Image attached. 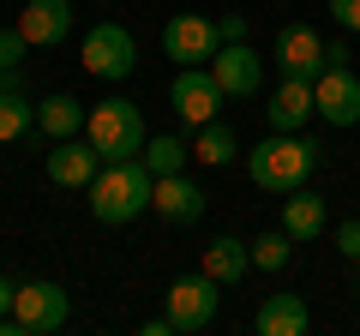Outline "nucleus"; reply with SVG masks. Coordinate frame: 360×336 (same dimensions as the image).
<instances>
[{
    "label": "nucleus",
    "instance_id": "obj_1",
    "mask_svg": "<svg viewBox=\"0 0 360 336\" xmlns=\"http://www.w3.org/2000/svg\"><path fill=\"white\" fill-rule=\"evenodd\" d=\"M90 193V217L108 222V228H120V222L144 217L156 198V174L144 168V156H120V162H103L96 168V181L84 186Z\"/></svg>",
    "mask_w": 360,
    "mask_h": 336
},
{
    "label": "nucleus",
    "instance_id": "obj_2",
    "mask_svg": "<svg viewBox=\"0 0 360 336\" xmlns=\"http://www.w3.org/2000/svg\"><path fill=\"white\" fill-rule=\"evenodd\" d=\"M312 168H319V144H312L307 132H270V138H258L252 150H246L252 186L258 193H276V198H288L295 186H307Z\"/></svg>",
    "mask_w": 360,
    "mask_h": 336
},
{
    "label": "nucleus",
    "instance_id": "obj_3",
    "mask_svg": "<svg viewBox=\"0 0 360 336\" xmlns=\"http://www.w3.org/2000/svg\"><path fill=\"white\" fill-rule=\"evenodd\" d=\"M84 138L103 150V162H120V156H139L144 150V108L139 103H127V96H108V103H96L90 108V120H84Z\"/></svg>",
    "mask_w": 360,
    "mask_h": 336
},
{
    "label": "nucleus",
    "instance_id": "obj_4",
    "mask_svg": "<svg viewBox=\"0 0 360 336\" xmlns=\"http://www.w3.org/2000/svg\"><path fill=\"white\" fill-rule=\"evenodd\" d=\"M66 312H72V300L60 283H25L13 295V312L0 318V336H54L66 324Z\"/></svg>",
    "mask_w": 360,
    "mask_h": 336
},
{
    "label": "nucleus",
    "instance_id": "obj_5",
    "mask_svg": "<svg viewBox=\"0 0 360 336\" xmlns=\"http://www.w3.org/2000/svg\"><path fill=\"white\" fill-rule=\"evenodd\" d=\"M162 306H168V318H174L180 336H198L210 318H217V306H222V283L205 276V271H193V276H180V283H168Z\"/></svg>",
    "mask_w": 360,
    "mask_h": 336
},
{
    "label": "nucleus",
    "instance_id": "obj_6",
    "mask_svg": "<svg viewBox=\"0 0 360 336\" xmlns=\"http://www.w3.org/2000/svg\"><path fill=\"white\" fill-rule=\"evenodd\" d=\"M78 60H84L90 78L120 84V78H132V66H139V42H132L127 25H108V18H103V25L84 37V54H78Z\"/></svg>",
    "mask_w": 360,
    "mask_h": 336
},
{
    "label": "nucleus",
    "instance_id": "obj_7",
    "mask_svg": "<svg viewBox=\"0 0 360 336\" xmlns=\"http://www.w3.org/2000/svg\"><path fill=\"white\" fill-rule=\"evenodd\" d=\"M217 49H222V30H217V18H205V13H174L162 25V54L174 66H210Z\"/></svg>",
    "mask_w": 360,
    "mask_h": 336
},
{
    "label": "nucleus",
    "instance_id": "obj_8",
    "mask_svg": "<svg viewBox=\"0 0 360 336\" xmlns=\"http://www.w3.org/2000/svg\"><path fill=\"white\" fill-rule=\"evenodd\" d=\"M168 103H174V115L186 120V127H205V120H217L222 115V84H217V72L210 66H180V78L168 84Z\"/></svg>",
    "mask_w": 360,
    "mask_h": 336
},
{
    "label": "nucleus",
    "instance_id": "obj_9",
    "mask_svg": "<svg viewBox=\"0 0 360 336\" xmlns=\"http://www.w3.org/2000/svg\"><path fill=\"white\" fill-rule=\"evenodd\" d=\"M210 72H217V84H222L229 103H252L258 84H264V60L252 54V42H222L217 60H210Z\"/></svg>",
    "mask_w": 360,
    "mask_h": 336
},
{
    "label": "nucleus",
    "instance_id": "obj_10",
    "mask_svg": "<svg viewBox=\"0 0 360 336\" xmlns=\"http://www.w3.org/2000/svg\"><path fill=\"white\" fill-rule=\"evenodd\" d=\"M312 103H319V115L330 127H360V78H354V66H324L312 78Z\"/></svg>",
    "mask_w": 360,
    "mask_h": 336
},
{
    "label": "nucleus",
    "instance_id": "obj_11",
    "mask_svg": "<svg viewBox=\"0 0 360 336\" xmlns=\"http://www.w3.org/2000/svg\"><path fill=\"white\" fill-rule=\"evenodd\" d=\"M18 37L30 49H60L72 37V0H25L18 6Z\"/></svg>",
    "mask_w": 360,
    "mask_h": 336
},
{
    "label": "nucleus",
    "instance_id": "obj_12",
    "mask_svg": "<svg viewBox=\"0 0 360 336\" xmlns=\"http://www.w3.org/2000/svg\"><path fill=\"white\" fill-rule=\"evenodd\" d=\"M150 205H156V217H162V222L186 228V222H198V217H205V205H210V198H205V186H198V181H186V168H180V174H156V198H150Z\"/></svg>",
    "mask_w": 360,
    "mask_h": 336
},
{
    "label": "nucleus",
    "instance_id": "obj_13",
    "mask_svg": "<svg viewBox=\"0 0 360 336\" xmlns=\"http://www.w3.org/2000/svg\"><path fill=\"white\" fill-rule=\"evenodd\" d=\"M276 72L283 78H319L324 72V42L312 25H283V37H276Z\"/></svg>",
    "mask_w": 360,
    "mask_h": 336
},
{
    "label": "nucleus",
    "instance_id": "obj_14",
    "mask_svg": "<svg viewBox=\"0 0 360 336\" xmlns=\"http://www.w3.org/2000/svg\"><path fill=\"white\" fill-rule=\"evenodd\" d=\"M96 168H103V150L90 138H60L49 150V181L54 186H78V193H84V186L96 181Z\"/></svg>",
    "mask_w": 360,
    "mask_h": 336
},
{
    "label": "nucleus",
    "instance_id": "obj_15",
    "mask_svg": "<svg viewBox=\"0 0 360 336\" xmlns=\"http://www.w3.org/2000/svg\"><path fill=\"white\" fill-rule=\"evenodd\" d=\"M307 324H312V306L300 295H288V288L264 295V300H258V312H252V330L258 336H307Z\"/></svg>",
    "mask_w": 360,
    "mask_h": 336
},
{
    "label": "nucleus",
    "instance_id": "obj_16",
    "mask_svg": "<svg viewBox=\"0 0 360 336\" xmlns=\"http://www.w3.org/2000/svg\"><path fill=\"white\" fill-rule=\"evenodd\" d=\"M312 115H319V103H312V78H283V84H276V96L264 103L270 132H300Z\"/></svg>",
    "mask_w": 360,
    "mask_h": 336
},
{
    "label": "nucleus",
    "instance_id": "obj_17",
    "mask_svg": "<svg viewBox=\"0 0 360 336\" xmlns=\"http://www.w3.org/2000/svg\"><path fill=\"white\" fill-rule=\"evenodd\" d=\"M84 120H90V108L78 103V96H66V91H54L49 103H37V132H42L49 144L78 138V132H84Z\"/></svg>",
    "mask_w": 360,
    "mask_h": 336
},
{
    "label": "nucleus",
    "instance_id": "obj_18",
    "mask_svg": "<svg viewBox=\"0 0 360 336\" xmlns=\"http://www.w3.org/2000/svg\"><path fill=\"white\" fill-rule=\"evenodd\" d=\"M246 271H252V246L234 240V234H217V240L205 246V276H217L222 288L246 283Z\"/></svg>",
    "mask_w": 360,
    "mask_h": 336
},
{
    "label": "nucleus",
    "instance_id": "obj_19",
    "mask_svg": "<svg viewBox=\"0 0 360 336\" xmlns=\"http://www.w3.org/2000/svg\"><path fill=\"white\" fill-rule=\"evenodd\" d=\"M283 228L295 234L300 246L319 240V234H324V198H319V193H307V186H295V193L283 198Z\"/></svg>",
    "mask_w": 360,
    "mask_h": 336
},
{
    "label": "nucleus",
    "instance_id": "obj_20",
    "mask_svg": "<svg viewBox=\"0 0 360 336\" xmlns=\"http://www.w3.org/2000/svg\"><path fill=\"white\" fill-rule=\"evenodd\" d=\"M193 132H198V138H193V156H198L205 168H222V162L240 156V138H234L222 120H205V127H193Z\"/></svg>",
    "mask_w": 360,
    "mask_h": 336
},
{
    "label": "nucleus",
    "instance_id": "obj_21",
    "mask_svg": "<svg viewBox=\"0 0 360 336\" xmlns=\"http://www.w3.org/2000/svg\"><path fill=\"white\" fill-rule=\"evenodd\" d=\"M25 132H37V103H25L18 84H6V91H0V144L25 138Z\"/></svg>",
    "mask_w": 360,
    "mask_h": 336
},
{
    "label": "nucleus",
    "instance_id": "obj_22",
    "mask_svg": "<svg viewBox=\"0 0 360 336\" xmlns=\"http://www.w3.org/2000/svg\"><path fill=\"white\" fill-rule=\"evenodd\" d=\"M144 168H150V174H180V168H186V156H193V144L186 138H174V132H156V138H144Z\"/></svg>",
    "mask_w": 360,
    "mask_h": 336
},
{
    "label": "nucleus",
    "instance_id": "obj_23",
    "mask_svg": "<svg viewBox=\"0 0 360 336\" xmlns=\"http://www.w3.org/2000/svg\"><path fill=\"white\" fill-rule=\"evenodd\" d=\"M295 234L288 228H264L252 234V271H288V259H295Z\"/></svg>",
    "mask_w": 360,
    "mask_h": 336
},
{
    "label": "nucleus",
    "instance_id": "obj_24",
    "mask_svg": "<svg viewBox=\"0 0 360 336\" xmlns=\"http://www.w3.org/2000/svg\"><path fill=\"white\" fill-rule=\"evenodd\" d=\"M25 49H30V42L18 37V25H13V30H0V72H18V60H25Z\"/></svg>",
    "mask_w": 360,
    "mask_h": 336
},
{
    "label": "nucleus",
    "instance_id": "obj_25",
    "mask_svg": "<svg viewBox=\"0 0 360 336\" xmlns=\"http://www.w3.org/2000/svg\"><path fill=\"white\" fill-rule=\"evenodd\" d=\"M336 252H342V259H348V264H354V259H360V222H354V217H348V222H342V228H336Z\"/></svg>",
    "mask_w": 360,
    "mask_h": 336
},
{
    "label": "nucleus",
    "instance_id": "obj_26",
    "mask_svg": "<svg viewBox=\"0 0 360 336\" xmlns=\"http://www.w3.org/2000/svg\"><path fill=\"white\" fill-rule=\"evenodd\" d=\"M330 18H336L342 30H354V37H360V0H330Z\"/></svg>",
    "mask_w": 360,
    "mask_h": 336
},
{
    "label": "nucleus",
    "instance_id": "obj_27",
    "mask_svg": "<svg viewBox=\"0 0 360 336\" xmlns=\"http://www.w3.org/2000/svg\"><path fill=\"white\" fill-rule=\"evenodd\" d=\"M217 30H222V42H246V13H222Z\"/></svg>",
    "mask_w": 360,
    "mask_h": 336
},
{
    "label": "nucleus",
    "instance_id": "obj_28",
    "mask_svg": "<svg viewBox=\"0 0 360 336\" xmlns=\"http://www.w3.org/2000/svg\"><path fill=\"white\" fill-rule=\"evenodd\" d=\"M324 66H348V42H324Z\"/></svg>",
    "mask_w": 360,
    "mask_h": 336
},
{
    "label": "nucleus",
    "instance_id": "obj_29",
    "mask_svg": "<svg viewBox=\"0 0 360 336\" xmlns=\"http://www.w3.org/2000/svg\"><path fill=\"white\" fill-rule=\"evenodd\" d=\"M13 295H18V288L6 283V276H0V318H6V312H13Z\"/></svg>",
    "mask_w": 360,
    "mask_h": 336
},
{
    "label": "nucleus",
    "instance_id": "obj_30",
    "mask_svg": "<svg viewBox=\"0 0 360 336\" xmlns=\"http://www.w3.org/2000/svg\"><path fill=\"white\" fill-rule=\"evenodd\" d=\"M6 84H18V72H0V91H6Z\"/></svg>",
    "mask_w": 360,
    "mask_h": 336
},
{
    "label": "nucleus",
    "instance_id": "obj_31",
    "mask_svg": "<svg viewBox=\"0 0 360 336\" xmlns=\"http://www.w3.org/2000/svg\"><path fill=\"white\" fill-rule=\"evenodd\" d=\"M354 271H360V259H354Z\"/></svg>",
    "mask_w": 360,
    "mask_h": 336
}]
</instances>
